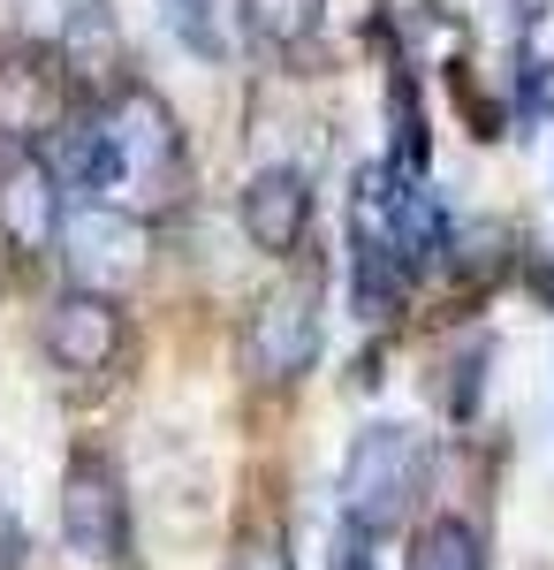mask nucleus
Returning <instances> with one entry per match:
<instances>
[{
	"mask_svg": "<svg viewBox=\"0 0 554 570\" xmlns=\"http://www.w3.org/2000/svg\"><path fill=\"white\" fill-rule=\"evenodd\" d=\"M99 137H107V198L115 214H168L190 183L182 122L152 85H115L99 99Z\"/></svg>",
	"mask_w": 554,
	"mask_h": 570,
	"instance_id": "nucleus-1",
	"label": "nucleus"
},
{
	"mask_svg": "<svg viewBox=\"0 0 554 570\" xmlns=\"http://www.w3.org/2000/svg\"><path fill=\"white\" fill-rule=\"evenodd\" d=\"M426 464H433V449H426L418 426H403V419L365 426V434L349 441V456H342V525L365 532V540L395 532L418 510Z\"/></svg>",
	"mask_w": 554,
	"mask_h": 570,
	"instance_id": "nucleus-2",
	"label": "nucleus"
},
{
	"mask_svg": "<svg viewBox=\"0 0 554 570\" xmlns=\"http://www.w3.org/2000/svg\"><path fill=\"white\" fill-rule=\"evenodd\" d=\"M61 540L69 556H85L91 570H122L129 563V494L122 472L99 441L69 449V472H61Z\"/></svg>",
	"mask_w": 554,
	"mask_h": 570,
	"instance_id": "nucleus-3",
	"label": "nucleus"
},
{
	"mask_svg": "<svg viewBox=\"0 0 554 570\" xmlns=\"http://www.w3.org/2000/svg\"><path fill=\"white\" fill-rule=\"evenodd\" d=\"M319 335H327V320H319V274L274 282L251 305V320H244V365H251V381H266V389L297 381L304 365L319 357Z\"/></svg>",
	"mask_w": 554,
	"mask_h": 570,
	"instance_id": "nucleus-4",
	"label": "nucleus"
},
{
	"mask_svg": "<svg viewBox=\"0 0 554 570\" xmlns=\"http://www.w3.org/2000/svg\"><path fill=\"white\" fill-rule=\"evenodd\" d=\"M39 343L61 373L99 381V373H115V357L129 351V320H122V305L99 297V289H61L39 320Z\"/></svg>",
	"mask_w": 554,
	"mask_h": 570,
	"instance_id": "nucleus-5",
	"label": "nucleus"
},
{
	"mask_svg": "<svg viewBox=\"0 0 554 570\" xmlns=\"http://www.w3.org/2000/svg\"><path fill=\"white\" fill-rule=\"evenodd\" d=\"M0 244L16 259H39V252L61 244V183L39 160V145L0 160Z\"/></svg>",
	"mask_w": 554,
	"mask_h": 570,
	"instance_id": "nucleus-6",
	"label": "nucleus"
},
{
	"mask_svg": "<svg viewBox=\"0 0 554 570\" xmlns=\"http://www.w3.org/2000/svg\"><path fill=\"white\" fill-rule=\"evenodd\" d=\"M61 266H69V289H99L115 297L129 266H137V220L115 206H85V214L61 220Z\"/></svg>",
	"mask_w": 554,
	"mask_h": 570,
	"instance_id": "nucleus-7",
	"label": "nucleus"
},
{
	"mask_svg": "<svg viewBox=\"0 0 554 570\" xmlns=\"http://www.w3.org/2000/svg\"><path fill=\"white\" fill-rule=\"evenodd\" d=\"M236 214H244V236L266 259H297V244L311 236V183L297 168H258L236 198Z\"/></svg>",
	"mask_w": 554,
	"mask_h": 570,
	"instance_id": "nucleus-8",
	"label": "nucleus"
},
{
	"mask_svg": "<svg viewBox=\"0 0 554 570\" xmlns=\"http://www.w3.org/2000/svg\"><path fill=\"white\" fill-rule=\"evenodd\" d=\"M448 206H441V190L433 183H403L395 190V266H403V282H418L433 266H448Z\"/></svg>",
	"mask_w": 554,
	"mask_h": 570,
	"instance_id": "nucleus-9",
	"label": "nucleus"
},
{
	"mask_svg": "<svg viewBox=\"0 0 554 570\" xmlns=\"http://www.w3.org/2000/svg\"><path fill=\"white\" fill-rule=\"evenodd\" d=\"M39 160L53 168L61 190H85L91 206L107 198V137H99V107H77V115H61L53 130H46Z\"/></svg>",
	"mask_w": 554,
	"mask_h": 570,
	"instance_id": "nucleus-10",
	"label": "nucleus"
},
{
	"mask_svg": "<svg viewBox=\"0 0 554 570\" xmlns=\"http://www.w3.org/2000/svg\"><path fill=\"white\" fill-rule=\"evenodd\" d=\"M61 61L77 69V77H115L129 53H122V31H115V8L107 0H85V8H69V31H61ZM129 85V77H115Z\"/></svg>",
	"mask_w": 554,
	"mask_h": 570,
	"instance_id": "nucleus-11",
	"label": "nucleus"
},
{
	"mask_svg": "<svg viewBox=\"0 0 554 570\" xmlns=\"http://www.w3.org/2000/svg\"><path fill=\"white\" fill-rule=\"evenodd\" d=\"M244 23H251L258 46L274 53H304L327 23V0H244Z\"/></svg>",
	"mask_w": 554,
	"mask_h": 570,
	"instance_id": "nucleus-12",
	"label": "nucleus"
},
{
	"mask_svg": "<svg viewBox=\"0 0 554 570\" xmlns=\"http://www.w3.org/2000/svg\"><path fill=\"white\" fill-rule=\"evenodd\" d=\"M410 570H486V540L471 518H426L410 532Z\"/></svg>",
	"mask_w": 554,
	"mask_h": 570,
	"instance_id": "nucleus-13",
	"label": "nucleus"
},
{
	"mask_svg": "<svg viewBox=\"0 0 554 570\" xmlns=\"http://www.w3.org/2000/svg\"><path fill=\"white\" fill-rule=\"evenodd\" d=\"M387 107H395V153H387V168L403 183H426V115H418V91H410L403 69L387 77Z\"/></svg>",
	"mask_w": 554,
	"mask_h": 570,
	"instance_id": "nucleus-14",
	"label": "nucleus"
},
{
	"mask_svg": "<svg viewBox=\"0 0 554 570\" xmlns=\"http://www.w3.org/2000/svg\"><path fill=\"white\" fill-rule=\"evenodd\" d=\"M160 8H168V31L190 46L198 61H220V53H228V31H220V0H160Z\"/></svg>",
	"mask_w": 554,
	"mask_h": 570,
	"instance_id": "nucleus-15",
	"label": "nucleus"
},
{
	"mask_svg": "<svg viewBox=\"0 0 554 570\" xmlns=\"http://www.w3.org/2000/svg\"><path fill=\"white\" fill-rule=\"evenodd\" d=\"M220 570H297V563H289V540H281L274 525H244L236 540H228Z\"/></svg>",
	"mask_w": 554,
	"mask_h": 570,
	"instance_id": "nucleus-16",
	"label": "nucleus"
},
{
	"mask_svg": "<svg viewBox=\"0 0 554 570\" xmlns=\"http://www.w3.org/2000/svg\"><path fill=\"white\" fill-rule=\"evenodd\" d=\"M486 357H494V343H464V357H456V411H471V395H478V373H486Z\"/></svg>",
	"mask_w": 554,
	"mask_h": 570,
	"instance_id": "nucleus-17",
	"label": "nucleus"
},
{
	"mask_svg": "<svg viewBox=\"0 0 554 570\" xmlns=\"http://www.w3.org/2000/svg\"><path fill=\"white\" fill-rule=\"evenodd\" d=\"M31 563V532H23V518L0 502V570H23Z\"/></svg>",
	"mask_w": 554,
	"mask_h": 570,
	"instance_id": "nucleus-18",
	"label": "nucleus"
},
{
	"mask_svg": "<svg viewBox=\"0 0 554 570\" xmlns=\"http://www.w3.org/2000/svg\"><path fill=\"white\" fill-rule=\"evenodd\" d=\"M327 570H380V563H373V540L342 525V532H335V556H327Z\"/></svg>",
	"mask_w": 554,
	"mask_h": 570,
	"instance_id": "nucleus-19",
	"label": "nucleus"
},
{
	"mask_svg": "<svg viewBox=\"0 0 554 570\" xmlns=\"http://www.w3.org/2000/svg\"><path fill=\"white\" fill-rule=\"evenodd\" d=\"M547 16V0H516V31H524V46H532V23Z\"/></svg>",
	"mask_w": 554,
	"mask_h": 570,
	"instance_id": "nucleus-20",
	"label": "nucleus"
}]
</instances>
